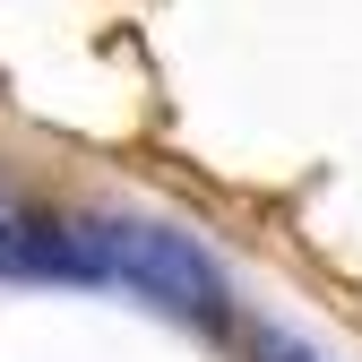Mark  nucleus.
Returning <instances> with one entry per match:
<instances>
[{"mask_svg":"<svg viewBox=\"0 0 362 362\" xmlns=\"http://www.w3.org/2000/svg\"><path fill=\"white\" fill-rule=\"evenodd\" d=\"M78 242H86V267H95V276L147 293V302H164V310H181V320H199V328H224V320H233V302H224V267H216L190 233H173V224H147V216H86Z\"/></svg>","mask_w":362,"mask_h":362,"instance_id":"f257e3e1","label":"nucleus"},{"mask_svg":"<svg viewBox=\"0 0 362 362\" xmlns=\"http://www.w3.org/2000/svg\"><path fill=\"white\" fill-rule=\"evenodd\" d=\"M0 276L18 285H95V267H86V242L69 216H26V207H0Z\"/></svg>","mask_w":362,"mask_h":362,"instance_id":"f03ea898","label":"nucleus"}]
</instances>
